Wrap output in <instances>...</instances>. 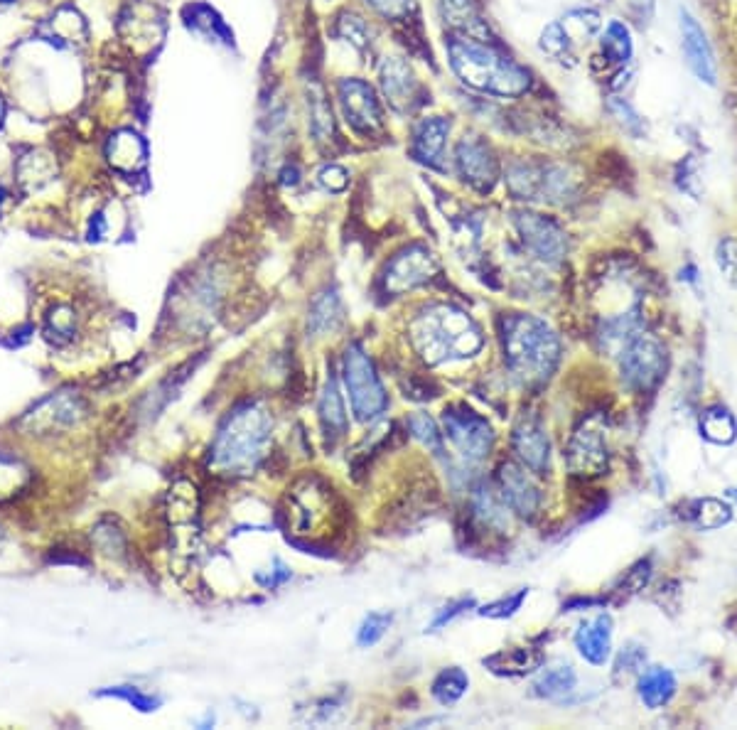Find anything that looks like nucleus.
I'll list each match as a JSON object with an SVG mask.
<instances>
[{"mask_svg": "<svg viewBox=\"0 0 737 730\" xmlns=\"http://www.w3.org/2000/svg\"><path fill=\"white\" fill-rule=\"evenodd\" d=\"M344 381H347L349 399H352V409L359 421H371V418L384 413L386 404H389L384 386H381L379 374H376L367 352L359 345L347 347V352H344Z\"/></svg>", "mask_w": 737, "mask_h": 730, "instance_id": "nucleus-6", "label": "nucleus"}, {"mask_svg": "<svg viewBox=\"0 0 737 730\" xmlns=\"http://www.w3.org/2000/svg\"><path fill=\"white\" fill-rule=\"evenodd\" d=\"M511 448H514L516 458L531 472L546 475L548 460H551V440L543 431L539 418H521L519 426L514 428V436H511Z\"/></svg>", "mask_w": 737, "mask_h": 730, "instance_id": "nucleus-16", "label": "nucleus"}, {"mask_svg": "<svg viewBox=\"0 0 737 730\" xmlns=\"http://www.w3.org/2000/svg\"><path fill=\"white\" fill-rule=\"evenodd\" d=\"M566 460L570 475L580 477V480H593V477L605 475L607 465H610V453H607V443L600 428H578L568 443Z\"/></svg>", "mask_w": 737, "mask_h": 730, "instance_id": "nucleus-12", "label": "nucleus"}, {"mask_svg": "<svg viewBox=\"0 0 737 730\" xmlns=\"http://www.w3.org/2000/svg\"><path fill=\"white\" fill-rule=\"evenodd\" d=\"M435 271H438V259L433 256V251L421 244H413L389 263V268H386V288L396 295L406 293L426 283L428 278H433Z\"/></svg>", "mask_w": 737, "mask_h": 730, "instance_id": "nucleus-13", "label": "nucleus"}, {"mask_svg": "<svg viewBox=\"0 0 737 730\" xmlns=\"http://www.w3.org/2000/svg\"><path fill=\"white\" fill-rule=\"evenodd\" d=\"M504 359L521 384L539 386L561 362V342L546 322L534 315H507L502 322Z\"/></svg>", "mask_w": 737, "mask_h": 730, "instance_id": "nucleus-2", "label": "nucleus"}, {"mask_svg": "<svg viewBox=\"0 0 737 730\" xmlns=\"http://www.w3.org/2000/svg\"><path fill=\"white\" fill-rule=\"evenodd\" d=\"M575 647L595 667L610 659L612 654V620L610 615H597L595 620L583 622L575 632Z\"/></svg>", "mask_w": 737, "mask_h": 730, "instance_id": "nucleus-18", "label": "nucleus"}, {"mask_svg": "<svg viewBox=\"0 0 737 730\" xmlns=\"http://www.w3.org/2000/svg\"><path fill=\"white\" fill-rule=\"evenodd\" d=\"M337 32H340L342 40H347L354 50H359V52L371 50V28L364 23V18H359V15H354V13L342 15Z\"/></svg>", "mask_w": 737, "mask_h": 730, "instance_id": "nucleus-32", "label": "nucleus"}, {"mask_svg": "<svg viewBox=\"0 0 737 730\" xmlns=\"http://www.w3.org/2000/svg\"><path fill=\"white\" fill-rule=\"evenodd\" d=\"M317 180H320V185L325 187V190L344 192L349 185V173L340 168V165H325V168L320 170V175H317Z\"/></svg>", "mask_w": 737, "mask_h": 730, "instance_id": "nucleus-43", "label": "nucleus"}, {"mask_svg": "<svg viewBox=\"0 0 737 730\" xmlns=\"http://www.w3.org/2000/svg\"><path fill=\"white\" fill-rule=\"evenodd\" d=\"M308 114H310V128L317 143L330 141L335 133V121H332V109L327 104L325 91L320 87H312L308 91Z\"/></svg>", "mask_w": 737, "mask_h": 730, "instance_id": "nucleus-30", "label": "nucleus"}, {"mask_svg": "<svg viewBox=\"0 0 737 730\" xmlns=\"http://www.w3.org/2000/svg\"><path fill=\"white\" fill-rule=\"evenodd\" d=\"M408 426H411L413 436L421 440L428 450H433L435 455H443V436H440L438 426H435V421L428 413H413Z\"/></svg>", "mask_w": 737, "mask_h": 730, "instance_id": "nucleus-33", "label": "nucleus"}, {"mask_svg": "<svg viewBox=\"0 0 737 730\" xmlns=\"http://www.w3.org/2000/svg\"><path fill=\"white\" fill-rule=\"evenodd\" d=\"M539 47H541V52H546V55H551V57H566L570 52V47H573V40H570V35L566 32V28H563V23H551L546 30L541 32Z\"/></svg>", "mask_w": 737, "mask_h": 730, "instance_id": "nucleus-35", "label": "nucleus"}, {"mask_svg": "<svg viewBox=\"0 0 737 730\" xmlns=\"http://www.w3.org/2000/svg\"><path fill=\"white\" fill-rule=\"evenodd\" d=\"M715 263H718L720 273L730 286L737 288V239L733 236H723L715 246Z\"/></svg>", "mask_w": 737, "mask_h": 730, "instance_id": "nucleus-37", "label": "nucleus"}, {"mask_svg": "<svg viewBox=\"0 0 737 730\" xmlns=\"http://www.w3.org/2000/svg\"><path fill=\"white\" fill-rule=\"evenodd\" d=\"M109 158L118 170L131 173V170L141 168V165L145 163L143 141L131 131L118 133V136L111 138V143H109Z\"/></svg>", "mask_w": 737, "mask_h": 730, "instance_id": "nucleus-27", "label": "nucleus"}, {"mask_svg": "<svg viewBox=\"0 0 737 730\" xmlns=\"http://www.w3.org/2000/svg\"><path fill=\"white\" fill-rule=\"evenodd\" d=\"M376 13L384 15L386 20H403L413 10L416 0H367Z\"/></svg>", "mask_w": 737, "mask_h": 730, "instance_id": "nucleus-42", "label": "nucleus"}, {"mask_svg": "<svg viewBox=\"0 0 737 730\" xmlns=\"http://www.w3.org/2000/svg\"><path fill=\"white\" fill-rule=\"evenodd\" d=\"M416 350L430 364L472 357L482 350V332L470 315L453 305H433L411 325Z\"/></svg>", "mask_w": 737, "mask_h": 730, "instance_id": "nucleus-3", "label": "nucleus"}, {"mask_svg": "<svg viewBox=\"0 0 737 730\" xmlns=\"http://www.w3.org/2000/svg\"><path fill=\"white\" fill-rule=\"evenodd\" d=\"M337 99H340L344 118L357 133L371 136L384 126L379 99L364 79H342L337 84Z\"/></svg>", "mask_w": 737, "mask_h": 730, "instance_id": "nucleus-9", "label": "nucleus"}, {"mask_svg": "<svg viewBox=\"0 0 737 730\" xmlns=\"http://www.w3.org/2000/svg\"><path fill=\"white\" fill-rule=\"evenodd\" d=\"M543 664V654L534 647H514L507 652H497L484 659V667L489 672L502 676H524L536 672Z\"/></svg>", "mask_w": 737, "mask_h": 730, "instance_id": "nucleus-20", "label": "nucleus"}, {"mask_svg": "<svg viewBox=\"0 0 737 730\" xmlns=\"http://www.w3.org/2000/svg\"><path fill=\"white\" fill-rule=\"evenodd\" d=\"M273 421L268 411L258 404L239 406L219 428L212 445V463L222 472H249L263 458L271 440Z\"/></svg>", "mask_w": 737, "mask_h": 730, "instance_id": "nucleus-4", "label": "nucleus"}, {"mask_svg": "<svg viewBox=\"0 0 737 730\" xmlns=\"http://www.w3.org/2000/svg\"><path fill=\"white\" fill-rule=\"evenodd\" d=\"M649 578H652V561H639L637 566L629 568L627 573H624L622 583L617 585V600H627L632 598V595H637L639 590H644V585L649 583Z\"/></svg>", "mask_w": 737, "mask_h": 730, "instance_id": "nucleus-34", "label": "nucleus"}, {"mask_svg": "<svg viewBox=\"0 0 737 730\" xmlns=\"http://www.w3.org/2000/svg\"><path fill=\"white\" fill-rule=\"evenodd\" d=\"M470 608H475V600H472V598H462V600H457V603H450L448 608H443V613L435 617L433 625H430V632L440 630V627H445L448 622H453L457 615H462L465 610H470Z\"/></svg>", "mask_w": 737, "mask_h": 730, "instance_id": "nucleus-44", "label": "nucleus"}, {"mask_svg": "<svg viewBox=\"0 0 737 730\" xmlns=\"http://www.w3.org/2000/svg\"><path fill=\"white\" fill-rule=\"evenodd\" d=\"M391 620H394V615L391 613H371L367 620L362 622V627H359L357 642L362 644V647H371V644H376L381 637L386 635Z\"/></svg>", "mask_w": 737, "mask_h": 730, "instance_id": "nucleus-39", "label": "nucleus"}, {"mask_svg": "<svg viewBox=\"0 0 737 730\" xmlns=\"http://www.w3.org/2000/svg\"><path fill=\"white\" fill-rule=\"evenodd\" d=\"M686 509H688V514H686L688 522L701 531L723 529V526H728L730 519H733V507L725 504L723 499H715V497L693 499V502L686 504Z\"/></svg>", "mask_w": 737, "mask_h": 730, "instance_id": "nucleus-22", "label": "nucleus"}, {"mask_svg": "<svg viewBox=\"0 0 737 730\" xmlns=\"http://www.w3.org/2000/svg\"><path fill=\"white\" fill-rule=\"evenodd\" d=\"M0 116H3V109H0Z\"/></svg>", "mask_w": 737, "mask_h": 730, "instance_id": "nucleus-47", "label": "nucleus"}, {"mask_svg": "<svg viewBox=\"0 0 737 730\" xmlns=\"http://www.w3.org/2000/svg\"><path fill=\"white\" fill-rule=\"evenodd\" d=\"M379 82L381 89H384L386 101H389L396 111H406L408 106L413 104V99H416L418 82L416 77H413L411 67H408L401 57H386L384 62H381Z\"/></svg>", "mask_w": 737, "mask_h": 730, "instance_id": "nucleus-17", "label": "nucleus"}, {"mask_svg": "<svg viewBox=\"0 0 737 730\" xmlns=\"http://www.w3.org/2000/svg\"><path fill=\"white\" fill-rule=\"evenodd\" d=\"M344 310L342 300L335 291H322L312 300V308L308 315V330L315 335H325V332H335L342 325Z\"/></svg>", "mask_w": 737, "mask_h": 730, "instance_id": "nucleus-24", "label": "nucleus"}, {"mask_svg": "<svg viewBox=\"0 0 737 730\" xmlns=\"http://www.w3.org/2000/svg\"><path fill=\"white\" fill-rule=\"evenodd\" d=\"M0 3H13V0H0Z\"/></svg>", "mask_w": 737, "mask_h": 730, "instance_id": "nucleus-46", "label": "nucleus"}, {"mask_svg": "<svg viewBox=\"0 0 737 730\" xmlns=\"http://www.w3.org/2000/svg\"><path fill=\"white\" fill-rule=\"evenodd\" d=\"M514 224L526 249L539 256V259L556 263L568 254V234L563 232V227L556 219L524 209V212L514 214Z\"/></svg>", "mask_w": 737, "mask_h": 730, "instance_id": "nucleus-8", "label": "nucleus"}, {"mask_svg": "<svg viewBox=\"0 0 737 730\" xmlns=\"http://www.w3.org/2000/svg\"><path fill=\"white\" fill-rule=\"evenodd\" d=\"M679 28H681V50L683 57H686L688 69H691L693 77H696L698 82L715 87V84H718V62H715L713 45H710L703 25L698 23V18L691 10L681 8Z\"/></svg>", "mask_w": 737, "mask_h": 730, "instance_id": "nucleus-10", "label": "nucleus"}, {"mask_svg": "<svg viewBox=\"0 0 737 730\" xmlns=\"http://www.w3.org/2000/svg\"><path fill=\"white\" fill-rule=\"evenodd\" d=\"M448 55L457 79L482 94L514 99L524 96L531 87V74L521 64L477 37H453L448 42Z\"/></svg>", "mask_w": 737, "mask_h": 730, "instance_id": "nucleus-1", "label": "nucleus"}, {"mask_svg": "<svg viewBox=\"0 0 737 730\" xmlns=\"http://www.w3.org/2000/svg\"><path fill=\"white\" fill-rule=\"evenodd\" d=\"M443 426L467 463H480L492 453L494 431L480 413L467 409V406H450L443 413Z\"/></svg>", "mask_w": 737, "mask_h": 730, "instance_id": "nucleus-7", "label": "nucleus"}, {"mask_svg": "<svg viewBox=\"0 0 737 730\" xmlns=\"http://www.w3.org/2000/svg\"><path fill=\"white\" fill-rule=\"evenodd\" d=\"M101 696H118V699L128 701L133 708H138V711H141V713L158 711V706H160L158 696L143 694V691L136 689V686H116V689L101 691Z\"/></svg>", "mask_w": 737, "mask_h": 730, "instance_id": "nucleus-38", "label": "nucleus"}, {"mask_svg": "<svg viewBox=\"0 0 737 730\" xmlns=\"http://www.w3.org/2000/svg\"><path fill=\"white\" fill-rule=\"evenodd\" d=\"M644 662H647V652H644V647H639V644H627L615 662V676L620 679V676L624 674V679H627V676L637 674L639 669L644 667Z\"/></svg>", "mask_w": 737, "mask_h": 730, "instance_id": "nucleus-40", "label": "nucleus"}, {"mask_svg": "<svg viewBox=\"0 0 737 730\" xmlns=\"http://www.w3.org/2000/svg\"><path fill=\"white\" fill-rule=\"evenodd\" d=\"M730 497H733L735 502H737V490H730Z\"/></svg>", "mask_w": 737, "mask_h": 730, "instance_id": "nucleus-45", "label": "nucleus"}, {"mask_svg": "<svg viewBox=\"0 0 737 730\" xmlns=\"http://www.w3.org/2000/svg\"><path fill=\"white\" fill-rule=\"evenodd\" d=\"M669 369V354L664 342L652 332L637 330L620 352V372L622 381L632 391H654L666 377Z\"/></svg>", "mask_w": 737, "mask_h": 730, "instance_id": "nucleus-5", "label": "nucleus"}, {"mask_svg": "<svg viewBox=\"0 0 737 730\" xmlns=\"http://www.w3.org/2000/svg\"><path fill=\"white\" fill-rule=\"evenodd\" d=\"M197 490L192 482H177L170 490L168 497V517H170V529L175 534L177 551L182 554H190L197 546V509H199Z\"/></svg>", "mask_w": 737, "mask_h": 730, "instance_id": "nucleus-14", "label": "nucleus"}, {"mask_svg": "<svg viewBox=\"0 0 737 730\" xmlns=\"http://www.w3.org/2000/svg\"><path fill=\"white\" fill-rule=\"evenodd\" d=\"M526 595H529V590H526V588L516 590V593L509 595V598H502V600H497V603L484 605V608H480V615L497 617V620H502V617H511L516 613V610L521 608V603L526 600Z\"/></svg>", "mask_w": 737, "mask_h": 730, "instance_id": "nucleus-41", "label": "nucleus"}, {"mask_svg": "<svg viewBox=\"0 0 737 730\" xmlns=\"http://www.w3.org/2000/svg\"><path fill=\"white\" fill-rule=\"evenodd\" d=\"M676 694V676L666 667H649L639 676V699L647 708L666 706Z\"/></svg>", "mask_w": 737, "mask_h": 730, "instance_id": "nucleus-21", "label": "nucleus"}, {"mask_svg": "<svg viewBox=\"0 0 737 730\" xmlns=\"http://www.w3.org/2000/svg\"><path fill=\"white\" fill-rule=\"evenodd\" d=\"M497 480L504 507H509L519 517H534L539 512L541 495L524 468H519L516 463H502Z\"/></svg>", "mask_w": 737, "mask_h": 730, "instance_id": "nucleus-15", "label": "nucleus"}, {"mask_svg": "<svg viewBox=\"0 0 737 730\" xmlns=\"http://www.w3.org/2000/svg\"><path fill=\"white\" fill-rule=\"evenodd\" d=\"M698 431L713 445H730L737 438V421L725 406H708L698 418Z\"/></svg>", "mask_w": 737, "mask_h": 730, "instance_id": "nucleus-23", "label": "nucleus"}, {"mask_svg": "<svg viewBox=\"0 0 737 730\" xmlns=\"http://www.w3.org/2000/svg\"><path fill=\"white\" fill-rule=\"evenodd\" d=\"M578 684V676L570 664H558V667L546 669L534 684V694L541 699H563Z\"/></svg>", "mask_w": 737, "mask_h": 730, "instance_id": "nucleus-28", "label": "nucleus"}, {"mask_svg": "<svg viewBox=\"0 0 737 730\" xmlns=\"http://www.w3.org/2000/svg\"><path fill=\"white\" fill-rule=\"evenodd\" d=\"M440 10L450 28L472 37L477 32H484V23L477 13L475 0H440Z\"/></svg>", "mask_w": 737, "mask_h": 730, "instance_id": "nucleus-26", "label": "nucleus"}, {"mask_svg": "<svg viewBox=\"0 0 737 730\" xmlns=\"http://www.w3.org/2000/svg\"><path fill=\"white\" fill-rule=\"evenodd\" d=\"M600 50H602V55H605L607 62L627 64L629 59H632V52H634L632 35H629L627 25L612 20V23L605 28V32H602Z\"/></svg>", "mask_w": 737, "mask_h": 730, "instance_id": "nucleus-29", "label": "nucleus"}, {"mask_svg": "<svg viewBox=\"0 0 737 730\" xmlns=\"http://www.w3.org/2000/svg\"><path fill=\"white\" fill-rule=\"evenodd\" d=\"M455 163L460 177L477 192H492L499 180V163L489 143L477 136H465L457 143Z\"/></svg>", "mask_w": 737, "mask_h": 730, "instance_id": "nucleus-11", "label": "nucleus"}, {"mask_svg": "<svg viewBox=\"0 0 737 730\" xmlns=\"http://www.w3.org/2000/svg\"><path fill=\"white\" fill-rule=\"evenodd\" d=\"M467 689H470V676L462 672L460 667L443 669L433 681V696L443 703V706L460 701L462 696L467 694Z\"/></svg>", "mask_w": 737, "mask_h": 730, "instance_id": "nucleus-31", "label": "nucleus"}, {"mask_svg": "<svg viewBox=\"0 0 737 730\" xmlns=\"http://www.w3.org/2000/svg\"><path fill=\"white\" fill-rule=\"evenodd\" d=\"M320 421H322V426H325L327 436H332V438H342L344 431H347V413H344L342 394H340V386H337L335 377L327 379L325 391H322Z\"/></svg>", "mask_w": 737, "mask_h": 730, "instance_id": "nucleus-25", "label": "nucleus"}, {"mask_svg": "<svg viewBox=\"0 0 737 730\" xmlns=\"http://www.w3.org/2000/svg\"><path fill=\"white\" fill-rule=\"evenodd\" d=\"M607 109H610V114L620 121V126L624 128V131L629 133V136L639 138L642 133H647V126H644V118L634 111V106L629 104V101L624 99H612L610 104H607Z\"/></svg>", "mask_w": 737, "mask_h": 730, "instance_id": "nucleus-36", "label": "nucleus"}, {"mask_svg": "<svg viewBox=\"0 0 737 730\" xmlns=\"http://www.w3.org/2000/svg\"><path fill=\"white\" fill-rule=\"evenodd\" d=\"M450 123L443 116H428L413 131V143L411 153L413 158L421 160V163L433 165L438 168V160L443 158L445 141H448Z\"/></svg>", "mask_w": 737, "mask_h": 730, "instance_id": "nucleus-19", "label": "nucleus"}]
</instances>
